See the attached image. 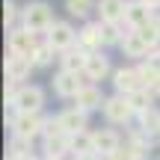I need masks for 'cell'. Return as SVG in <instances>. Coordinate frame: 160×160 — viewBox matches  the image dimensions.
<instances>
[{
  "label": "cell",
  "instance_id": "6da1fadb",
  "mask_svg": "<svg viewBox=\"0 0 160 160\" xmlns=\"http://www.w3.org/2000/svg\"><path fill=\"white\" fill-rule=\"evenodd\" d=\"M45 89L36 83H12V80H6V107L12 110V113H42L45 110Z\"/></svg>",
  "mask_w": 160,
  "mask_h": 160
},
{
  "label": "cell",
  "instance_id": "7a4b0ae2",
  "mask_svg": "<svg viewBox=\"0 0 160 160\" xmlns=\"http://www.w3.org/2000/svg\"><path fill=\"white\" fill-rule=\"evenodd\" d=\"M101 116H104V122H107L110 128H128L131 122H137V110H133L131 98L119 95V92L107 95V101H104V107H101Z\"/></svg>",
  "mask_w": 160,
  "mask_h": 160
},
{
  "label": "cell",
  "instance_id": "3957f363",
  "mask_svg": "<svg viewBox=\"0 0 160 160\" xmlns=\"http://www.w3.org/2000/svg\"><path fill=\"white\" fill-rule=\"evenodd\" d=\"M53 21H57V18H53V9L45 0H30V3L21 6V24L27 30H33L36 36H45Z\"/></svg>",
  "mask_w": 160,
  "mask_h": 160
},
{
  "label": "cell",
  "instance_id": "277c9868",
  "mask_svg": "<svg viewBox=\"0 0 160 160\" xmlns=\"http://www.w3.org/2000/svg\"><path fill=\"white\" fill-rule=\"evenodd\" d=\"M45 125H48V116H42V113H9V133L12 137L36 142L45 133Z\"/></svg>",
  "mask_w": 160,
  "mask_h": 160
},
{
  "label": "cell",
  "instance_id": "5b68a950",
  "mask_svg": "<svg viewBox=\"0 0 160 160\" xmlns=\"http://www.w3.org/2000/svg\"><path fill=\"white\" fill-rule=\"evenodd\" d=\"M42 39H45L57 53H65L68 48L77 45V27H74L71 21H59V18H57V21L51 24V30H48Z\"/></svg>",
  "mask_w": 160,
  "mask_h": 160
},
{
  "label": "cell",
  "instance_id": "8992f818",
  "mask_svg": "<svg viewBox=\"0 0 160 160\" xmlns=\"http://www.w3.org/2000/svg\"><path fill=\"white\" fill-rule=\"evenodd\" d=\"M51 86H53V95H57V98L74 101V95L86 86V77H83V71H65V68H59L57 74H53Z\"/></svg>",
  "mask_w": 160,
  "mask_h": 160
},
{
  "label": "cell",
  "instance_id": "52a82bcc",
  "mask_svg": "<svg viewBox=\"0 0 160 160\" xmlns=\"http://www.w3.org/2000/svg\"><path fill=\"white\" fill-rule=\"evenodd\" d=\"M113 62H110V57H107V51H95V53H89L86 57V65H83V77H86V83H98L101 86L104 80H110L113 77Z\"/></svg>",
  "mask_w": 160,
  "mask_h": 160
},
{
  "label": "cell",
  "instance_id": "ba28073f",
  "mask_svg": "<svg viewBox=\"0 0 160 160\" xmlns=\"http://www.w3.org/2000/svg\"><path fill=\"white\" fill-rule=\"evenodd\" d=\"M42 36H36L33 30H27L24 24H18V27L6 30V51L9 53H21V57H30L33 53V48L39 45Z\"/></svg>",
  "mask_w": 160,
  "mask_h": 160
},
{
  "label": "cell",
  "instance_id": "9c48e42d",
  "mask_svg": "<svg viewBox=\"0 0 160 160\" xmlns=\"http://www.w3.org/2000/svg\"><path fill=\"white\" fill-rule=\"evenodd\" d=\"M110 83H113V89L119 95H133L137 89L145 86V80L139 74V65H119L113 71V77H110Z\"/></svg>",
  "mask_w": 160,
  "mask_h": 160
},
{
  "label": "cell",
  "instance_id": "30bf717a",
  "mask_svg": "<svg viewBox=\"0 0 160 160\" xmlns=\"http://www.w3.org/2000/svg\"><path fill=\"white\" fill-rule=\"evenodd\" d=\"M119 51L125 53L128 59H133V62H142V59L148 57L151 51H157V48H151V45H148V39H145L139 30H131V27H128L125 39H122V45H119Z\"/></svg>",
  "mask_w": 160,
  "mask_h": 160
},
{
  "label": "cell",
  "instance_id": "8fae6325",
  "mask_svg": "<svg viewBox=\"0 0 160 160\" xmlns=\"http://www.w3.org/2000/svg\"><path fill=\"white\" fill-rule=\"evenodd\" d=\"M3 71H6V80H12V83H27L30 74L36 71V65H33V59L30 57H21V53H9L6 57V62H3Z\"/></svg>",
  "mask_w": 160,
  "mask_h": 160
},
{
  "label": "cell",
  "instance_id": "7c38bea8",
  "mask_svg": "<svg viewBox=\"0 0 160 160\" xmlns=\"http://www.w3.org/2000/svg\"><path fill=\"white\" fill-rule=\"evenodd\" d=\"M154 15H157V12L151 9L145 0H128L125 27H131V30H142V27H148V24L154 21Z\"/></svg>",
  "mask_w": 160,
  "mask_h": 160
},
{
  "label": "cell",
  "instance_id": "4fadbf2b",
  "mask_svg": "<svg viewBox=\"0 0 160 160\" xmlns=\"http://www.w3.org/2000/svg\"><path fill=\"white\" fill-rule=\"evenodd\" d=\"M77 45L83 48L86 53H95V51H104V39H101V21H83L77 27Z\"/></svg>",
  "mask_w": 160,
  "mask_h": 160
},
{
  "label": "cell",
  "instance_id": "5bb4252c",
  "mask_svg": "<svg viewBox=\"0 0 160 160\" xmlns=\"http://www.w3.org/2000/svg\"><path fill=\"white\" fill-rule=\"evenodd\" d=\"M104 101H107V95L101 92V86L98 83H86L83 89L74 95V104H71V107L83 110V113H95V110L104 107Z\"/></svg>",
  "mask_w": 160,
  "mask_h": 160
},
{
  "label": "cell",
  "instance_id": "9a60e30c",
  "mask_svg": "<svg viewBox=\"0 0 160 160\" xmlns=\"http://www.w3.org/2000/svg\"><path fill=\"white\" fill-rule=\"evenodd\" d=\"M57 125L62 128V133H80V131H86L89 128V113H83V110H77V107H68V110H62V113H57Z\"/></svg>",
  "mask_w": 160,
  "mask_h": 160
},
{
  "label": "cell",
  "instance_id": "2e32d148",
  "mask_svg": "<svg viewBox=\"0 0 160 160\" xmlns=\"http://www.w3.org/2000/svg\"><path fill=\"white\" fill-rule=\"evenodd\" d=\"M128 0H98V21L101 24H125Z\"/></svg>",
  "mask_w": 160,
  "mask_h": 160
},
{
  "label": "cell",
  "instance_id": "e0dca14e",
  "mask_svg": "<svg viewBox=\"0 0 160 160\" xmlns=\"http://www.w3.org/2000/svg\"><path fill=\"white\" fill-rule=\"evenodd\" d=\"M122 133L116 131V128H101V131H95V154L101 157H110L113 151L122 148Z\"/></svg>",
  "mask_w": 160,
  "mask_h": 160
},
{
  "label": "cell",
  "instance_id": "ac0fdd59",
  "mask_svg": "<svg viewBox=\"0 0 160 160\" xmlns=\"http://www.w3.org/2000/svg\"><path fill=\"white\" fill-rule=\"evenodd\" d=\"M137 65H139V74H142L145 86L154 89V86L160 83V48H157V51H151L148 57H145L142 62H137Z\"/></svg>",
  "mask_w": 160,
  "mask_h": 160
},
{
  "label": "cell",
  "instance_id": "d6986e66",
  "mask_svg": "<svg viewBox=\"0 0 160 160\" xmlns=\"http://www.w3.org/2000/svg\"><path fill=\"white\" fill-rule=\"evenodd\" d=\"M42 151H45V157H68L71 154V139H68V133H57V137L42 139Z\"/></svg>",
  "mask_w": 160,
  "mask_h": 160
},
{
  "label": "cell",
  "instance_id": "ffe728a7",
  "mask_svg": "<svg viewBox=\"0 0 160 160\" xmlns=\"http://www.w3.org/2000/svg\"><path fill=\"white\" fill-rule=\"evenodd\" d=\"M86 57H89V53H86L80 45H74V48H68L65 53H59L57 62H59V68H65V71H83Z\"/></svg>",
  "mask_w": 160,
  "mask_h": 160
},
{
  "label": "cell",
  "instance_id": "44dd1931",
  "mask_svg": "<svg viewBox=\"0 0 160 160\" xmlns=\"http://www.w3.org/2000/svg\"><path fill=\"white\" fill-rule=\"evenodd\" d=\"M71 157L77 154H95V131H80V133H71Z\"/></svg>",
  "mask_w": 160,
  "mask_h": 160
},
{
  "label": "cell",
  "instance_id": "7402d4cb",
  "mask_svg": "<svg viewBox=\"0 0 160 160\" xmlns=\"http://www.w3.org/2000/svg\"><path fill=\"white\" fill-rule=\"evenodd\" d=\"M30 59H33V65H36V68H51V65H53V59H59V53L53 51V48L48 45L45 39H39V45L33 48Z\"/></svg>",
  "mask_w": 160,
  "mask_h": 160
},
{
  "label": "cell",
  "instance_id": "603a6c76",
  "mask_svg": "<svg viewBox=\"0 0 160 160\" xmlns=\"http://www.w3.org/2000/svg\"><path fill=\"white\" fill-rule=\"evenodd\" d=\"M137 128H142L148 137L160 139V110L151 107V110H142V113L137 116Z\"/></svg>",
  "mask_w": 160,
  "mask_h": 160
},
{
  "label": "cell",
  "instance_id": "cb8c5ba5",
  "mask_svg": "<svg viewBox=\"0 0 160 160\" xmlns=\"http://www.w3.org/2000/svg\"><path fill=\"white\" fill-rule=\"evenodd\" d=\"M65 12H68V18L89 21L92 12H98V0H65Z\"/></svg>",
  "mask_w": 160,
  "mask_h": 160
},
{
  "label": "cell",
  "instance_id": "d4e9b609",
  "mask_svg": "<svg viewBox=\"0 0 160 160\" xmlns=\"http://www.w3.org/2000/svg\"><path fill=\"white\" fill-rule=\"evenodd\" d=\"M128 27L125 24H101V39H104V51L107 48H119L122 39H125Z\"/></svg>",
  "mask_w": 160,
  "mask_h": 160
},
{
  "label": "cell",
  "instance_id": "484cf974",
  "mask_svg": "<svg viewBox=\"0 0 160 160\" xmlns=\"http://www.w3.org/2000/svg\"><path fill=\"white\" fill-rule=\"evenodd\" d=\"M128 98H131V104H133V110H137V116L142 113V110H151V107H154V101H157L154 89H148V86H142V89H137L133 95H128Z\"/></svg>",
  "mask_w": 160,
  "mask_h": 160
},
{
  "label": "cell",
  "instance_id": "4316f807",
  "mask_svg": "<svg viewBox=\"0 0 160 160\" xmlns=\"http://www.w3.org/2000/svg\"><path fill=\"white\" fill-rule=\"evenodd\" d=\"M145 157H148V151L137 148L133 142H128V139H125L119 151H113V154H110V157H104V160H145Z\"/></svg>",
  "mask_w": 160,
  "mask_h": 160
},
{
  "label": "cell",
  "instance_id": "83f0119b",
  "mask_svg": "<svg viewBox=\"0 0 160 160\" xmlns=\"http://www.w3.org/2000/svg\"><path fill=\"white\" fill-rule=\"evenodd\" d=\"M27 154H36V151H33V142H30V139H21V137H9L6 157H27Z\"/></svg>",
  "mask_w": 160,
  "mask_h": 160
},
{
  "label": "cell",
  "instance_id": "f1b7e54d",
  "mask_svg": "<svg viewBox=\"0 0 160 160\" xmlns=\"http://www.w3.org/2000/svg\"><path fill=\"white\" fill-rule=\"evenodd\" d=\"M3 24H6V30L21 24V6H18L15 0H6L3 3Z\"/></svg>",
  "mask_w": 160,
  "mask_h": 160
},
{
  "label": "cell",
  "instance_id": "f546056e",
  "mask_svg": "<svg viewBox=\"0 0 160 160\" xmlns=\"http://www.w3.org/2000/svg\"><path fill=\"white\" fill-rule=\"evenodd\" d=\"M71 160H104L101 154H77V157H71Z\"/></svg>",
  "mask_w": 160,
  "mask_h": 160
},
{
  "label": "cell",
  "instance_id": "4dcf8cb0",
  "mask_svg": "<svg viewBox=\"0 0 160 160\" xmlns=\"http://www.w3.org/2000/svg\"><path fill=\"white\" fill-rule=\"evenodd\" d=\"M151 27H154V30H157V36H160V12L154 15V21H151Z\"/></svg>",
  "mask_w": 160,
  "mask_h": 160
},
{
  "label": "cell",
  "instance_id": "1f68e13d",
  "mask_svg": "<svg viewBox=\"0 0 160 160\" xmlns=\"http://www.w3.org/2000/svg\"><path fill=\"white\" fill-rule=\"evenodd\" d=\"M6 160H42V157H36V154H27V157H6Z\"/></svg>",
  "mask_w": 160,
  "mask_h": 160
},
{
  "label": "cell",
  "instance_id": "d6a6232c",
  "mask_svg": "<svg viewBox=\"0 0 160 160\" xmlns=\"http://www.w3.org/2000/svg\"><path fill=\"white\" fill-rule=\"evenodd\" d=\"M145 3H148V6H151L154 12H160V0H145Z\"/></svg>",
  "mask_w": 160,
  "mask_h": 160
},
{
  "label": "cell",
  "instance_id": "836d02e7",
  "mask_svg": "<svg viewBox=\"0 0 160 160\" xmlns=\"http://www.w3.org/2000/svg\"><path fill=\"white\" fill-rule=\"evenodd\" d=\"M42 160H62V157H45V154H42Z\"/></svg>",
  "mask_w": 160,
  "mask_h": 160
},
{
  "label": "cell",
  "instance_id": "e575fe53",
  "mask_svg": "<svg viewBox=\"0 0 160 160\" xmlns=\"http://www.w3.org/2000/svg\"><path fill=\"white\" fill-rule=\"evenodd\" d=\"M154 95H157V98H160V83H157V86H154Z\"/></svg>",
  "mask_w": 160,
  "mask_h": 160
}]
</instances>
